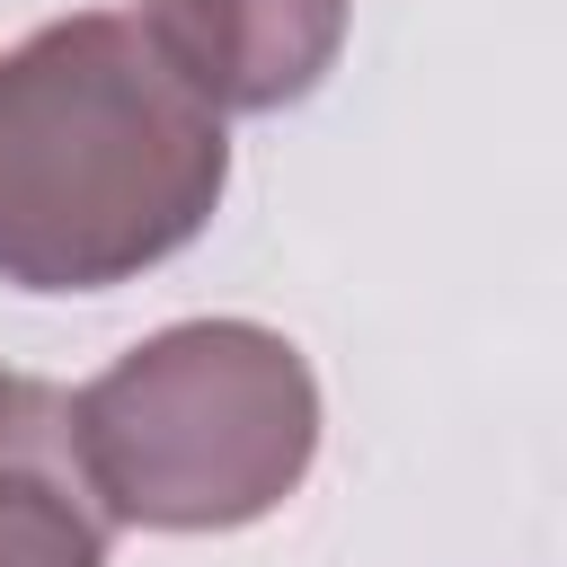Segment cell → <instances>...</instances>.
<instances>
[{
  "label": "cell",
  "instance_id": "cell-1",
  "mask_svg": "<svg viewBox=\"0 0 567 567\" xmlns=\"http://www.w3.org/2000/svg\"><path fill=\"white\" fill-rule=\"evenodd\" d=\"M230 186L221 115L124 9H80L0 53V284L106 292L204 239Z\"/></svg>",
  "mask_w": 567,
  "mask_h": 567
},
{
  "label": "cell",
  "instance_id": "cell-2",
  "mask_svg": "<svg viewBox=\"0 0 567 567\" xmlns=\"http://www.w3.org/2000/svg\"><path fill=\"white\" fill-rule=\"evenodd\" d=\"M62 452L97 523L239 532L310 478L319 381L284 328L177 319L71 390Z\"/></svg>",
  "mask_w": 567,
  "mask_h": 567
},
{
  "label": "cell",
  "instance_id": "cell-3",
  "mask_svg": "<svg viewBox=\"0 0 567 567\" xmlns=\"http://www.w3.org/2000/svg\"><path fill=\"white\" fill-rule=\"evenodd\" d=\"M124 18L213 115H284L337 71L354 0H133Z\"/></svg>",
  "mask_w": 567,
  "mask_h": 567
},
{
  "label": "cell",
  "instance_id": "cell-4",
  "mask_svg": "<svg viewBox=\"0 0 567 567\" xmlns=\"http://www.w3.org/2000/svg\"><path fill=\"white\" fill-rule=\"evenodd\" d=\"M0 567H106V523L27 443V425L0 434Z\"/></svg>",
  "mask_w": 567,
  "mask_h": 567
},
{
  "label": "cell",
  "instance_id": "cell-5",
  "mask_svg": "<svg viewBox=\"0 0 567 567\" xmlns=\"http://www.w3.org/2000/svg\"><path fill=\"white\" fill-rule=\"evenodd\" d=\"M27 408H35V390H27V381H9V372H0V434H9V425H18V416H27Z\"/></svg>",
  "mask_w": 567,
  "mask_h": 567
}]
</instances>
